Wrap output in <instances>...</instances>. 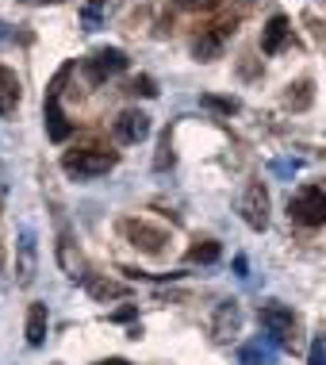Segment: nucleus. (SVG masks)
I'll list each match as a JSON object with an SVG mask.
<instances>
[{
	"instance_id": "ddd939ff",
	"label": "nucleus",
	"mask_w": 326,
	"mask_h": 365,
	"mask_svg": "<svg viewBox=\"0 0 326 365\" xmlns=\"http://www.w3.org/2000/svg\"><path fill=\"white\" fill-rule=\"evenodd\" d=\"M238 334V304L226 300L219 308V319H215V339H234Z\"/></svg>"
},
{
	"instance_id": "f8f14e48",
	"label": "nucleus",
	"mask_w": 326,
	"mask_h": 365,
	"mask_svg": "<svg viewBox=\"0 0 326 365\" xmlns=\"http://www.w3.org/2000/svg\"><path fill=\"white\" fill-rule=\"evenodd\" d=\"M46 327H51V312H46V304H31V308H27V342H31V346H43Z\"/></svg>"
},
{
	"instance_id": "aec40b11",
	"label": "nucleus",
	"mask_w": 326,
	"mask_h": 365,
	"mask_svg": "<svg viewBox=\"0 0 326 365\" xmlns=\"http://www.w3.org/2000/svg\"><path fill=\"white\" fill-rule=\"evenodd\" d=\"M204 104L207 108H219V112H238V101H234V96H204Z\"/></svg>"
},
{
	"instance_id": "dca6fc26",
	"label": "nucleus",
	"mask_w": 326,
	"mask_h": 365,
	"mask_svg": "<svg viewBox=\"0 0 326 365\" xmlns=\"http://www.w3.org/2000/svg\"><path fill=\"white\" fill-rule=\"evenodd\" d=\"M88 284V292L96 296V300H112V296H127L123 284H115V281H100V277H85Z\"/></svg>"
},
{
	"instance_id": "7ed1b4c3",
	"label": "nucleus",
	"mask_w": 326,
	"mask_h": 365,
	"mask_svg": "<svg viewBox=\"0 0 326 365\" xmlns=\"http://www.w3.org/2000/svg\"><path fill=\"white\" fill-rule=\"evenodd\" d=\"M120 231L131 239L135 250H142V254H162L165 242H169V235H165L162 227H150L146 220H135V215H127V220L120 223Z\"/></svg>"
},
{
	"instance_id": "393cba45",
	"label": "nucleus",
	"mask_w": 326,
	"mask_h": 365,
	"mask_svg": "<svg viewBox=\"0 0 326 365\" xmlns=\"http://www.w3.org/2000/svg\"><path fill=\"white\" fill-rule=\"evenodd\" d=\"M0 273H4V246H0Z\"/></svg>"
},
{
	"instance_id": "4be33fe9",
	"label": "nucleus",
	"mask_w": 326,
	"mask_h": 365,
	"mask_svg": "<svg viewBox=\"0 0 326 365\" xmlns=\"http://www.w3.org/2000/svg\"><path fill=\"white\" fill-rule=\"evenodd\" d=\"M177 8H211L215 0H173Z\"/></svg>"
},
{
	"instance_id": "f3484780",
	"label": "nucleus",
	"mask_w": 326,
	"mask_h": 365,
	"mask_svg": "<svg viewBox=\"0 0 326 365\" xmlns=\"http://www.w3.org/2000/svg\"><path fill=\"white\" fill-rule=\"evenodd\" d=\"M219 242H196V246H189V262H219Z\"/></svg>"
},
{
	"instance_id": "39448f33",
	"label": "nucleus",
	"mask_w": 326,
	"mask_h": 365,
	"mask_svg": "<svg viewBox=\"0 0 326 365\" xmlns=\"http://www.w3.org/2000/svg\"><path fill=\"white\" fill-rule=\"evenodd\" d=\"M238 212H242L246 227H253V231H265V227H269V192H265L261 181L246 185V192L238 200Z\"/></svg>"
},
{
	"instance_id": "f257e3e1",
	"label": "nucleus",
	"mask_w": 326,
	"mask_h": 365,
	"mask_svg": "<svg viewBox=\"0 0 326 365\" xmlns=\"http://www.w3.org/2000/svg\"><path fill=\"white\" fill-rule=\"evenodd\" d=\"M115 165L112 150H100V146H77V150L62 154V170L69 177H100Z\"/></svg>"
},
{
	"instance_id": "b1692460",
	"label": "nucleus",
	"mask_w": 326,
	"mask_h": 365,
	"mask_svg": "<svg viewBox=\"0 0 326 365\" xmlns=\"http://www.w3.org/2000/svg\"><path fill=\"white\" fill-rule=\"evenodd\" d=\"M27 4H58V0H27Z\"/></svg>"
},
{
	"instance_id": "0eeeda50",
	"label": "nucleus",
	"mask_w": 326,
	"mask_h": 365,
	"mask_svg": "<svg viewBox=\"0 0 326 365\" xmlns=\"http://www.w3.org/2000/svg\"><path fill=\"white\" fill-rule=\"evenodd\" d=\"M258 315H261L265 327H269L273 339L280 342V346H288V342H292V331H295V315H292V308H284V304H265Z\"/></svg>"
},
{
	"instance_id": "5701e85b",
	"label": "nucleus",
	"mask_w": 326,
	"mask_h": 365,
	"mask_svg": "<svg viewBox=\"0 0 326 365\" xmlns=\"http://www.w3.org/2000/svg\"><path fill=\"white\" fill-rule=\"evenodd\" d=\"M96 365H131L127 358H107V361H96Z\"/></svg>"
},
{
	"instance_id": "a211bd4d",
	"label": "nucleus",
	"mask_w": 326,
	"mask_h": 365,
	"mask_svg": "<svg viewBox=\"0 0 326 365\" xmlns=\"http://www.w3.org/2000/svg\"><path fill=\"white\" fill-rule=\"evenodd\" d=\"M173 135L169 131H165L162 135V143H157V154H154V170H169V165H173Z\"/></svg>"
},
{
	"instance_id": "412c9836",
	"label": "nucleus",
	"mask_w": 326,
	"mask_h": 365,
	"mask_svg": "<svg viewBox=\"0 0 326 365\" xmlns=\"http://www.w3.org/2000/svg\"><path fill=\"white\" fill-rule=\"evenodd\" d=\"M311 365H326V346H322V342H315V346H311Z\"/></svg>"
},
{
	"instance_id": "f03ea898",
	"label": "nucleus",
	"mask_w": 326,
	"mask_h": 365,
	"mask_svg": "<svg viewBox=\"0 0 326 365\" xmlns=\"http://www.w3.org/2000/svg\"><path fill=\"white\" fill-rule=\"evenodd\" d=\"M288 220L300 227H322L326 223V192L319 185H307L288 200Z\"/></svg>"
},
{
	"instance_id": "4468645a",
	"label": "nucleus",
	"mask_w": 326,
	"mask_h": 365,
	"mask_svg": "<svg viewBox=\"0 0 326 365\" xmlns=\"http://www.w3.org/2000/svg\"><path fill=\"white\" fill-rule=\"evenodd\" d=\"M311 101H315V85L303 77V81H295V85H288V93H284V104L292 108V112H303V108H311Z\"/></svg>"
},
{
	"instance_id": "9d476101",
	"label": "nucleus",
	"mask_w": 326,
	"mask_h": 365,
	"mask_svg": "<svg viewBox=\"0 0 326 365\" xmlns=\"http://www.w3.org/2000/svg\"><path fill=\"white\" fill-rule=\"evenodd\" d=\"M19 108V77L0 62V115H12Z\"/></svg>"
},
{
	"instance_id": "9b49d317",
	"label": "nucleus",
	"mask_w": 326,
	"mask_h": 365,
	"mask_svg": "<svg viewBox=\"0 0 326 365\" xmlns=\"http://www.w3.org/2000/svg\"><path fill=\"white\" fill-rule=\"evenodd\" d=\"M43 115H46V135H51L54 143H65L73 127L65 123V115H62V104H58V96H46V104H43Z\"/></svg>"
},
{
	"instance_id": "2eb2a0df",
	"label": "nucleus",
	"mask_w": 326,
	"mask_h": 365,
	"mask_svg": "<svg viewBox=\"0 0 326 365\" xmlns=\"http://www.w3.org/2000/svg\"><path fill=\"white\" fill-rule=\"evenodd\" d=\"M19 254H23V265H19V284H31L35 281V235L23 231L19 239Z\"/></svg>"
},
{
	"instance_id": "6e6552de",
	"label": "nucleus",
	"mask_w": 326,
	"mask_h": 365,
	"mask_svg": "<svg viewBox=\"0 0 326 365\" xmlns=\"http://www.w3.org/2000/svg\"><path fill=\"white\" fill-rule=\"evenodd\" d=\"M226 35H234V24H219V31H204L200 38L192 43V54L200 58V62H215L223 51V38Z\"/></svg>"
},
{
	"instance_id": "1a4fd4ad",
	"label": "nucleus",
	"mask_w": 326,
	"mask_h": 365,
	"mask_svg": "<svg viewBox=\"0 0 326 365\" xmlns=\"http://www.w3.org/2000/svg\"><path fill=\"white\" fill-rule=\"evenodd\" d=\"M288 31H292V27H288V16H280V12L269 16V24L261 27V51H265V54H276L284 43H288Z\"/></svg>"
},
{
	"instance_id": "423d86ee",
	"label": "nucleus",
	"mask_w": 326,
	"mask_h": 365,
	"mask_svg": "<svg viewBox=\"0 0 326 365\" xmlns=\"http://www.w3.org/2000/svg\"><path fill=\"white\" fill-rule=\"evenodd\" d=\"M115 139L127 143V146H135V143H142L146 135H150V115L146 112H138V108H127V112L115 115Z\"/></svg>"
},
{
	"instance_id": "20e7f679",
	"label": "nucleus",
	"mask_w": 326,
	"mask_h": 365,
	"mask_svg": "<svg viewBox=\"0 0 326 365\" xmlns=\"http://www.w3.org/2000/svg\"><path fill=\"white\" fill-rule=\"evenodd\" d=\"M123 70H127V54L120 46H100V51H93L85 58V73L93 85H100V81H107V77H115Z\"/></svg>"
},
{
	"instance_id": "6ab92c4d",
	"label": "nucleus",
	"mask_w": 326,
	"mask_h": 365,
	"mask_svg": "<svg viewBox=\"0 0 326 365\" xmlns=\"http://www.w3.org/2000/svg\"><path fill=\"white\" fill-rule=\"evenodd\" d=\"M127 93H135V96H157V85H154V77L138 73L135 81H131V88H127Z\"/></svg>"
}]
</instances>
